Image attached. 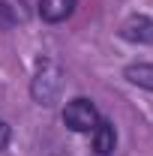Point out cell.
Masks as SVG:
<instances>
[{"label": "cell", "mask_w": 153, "mask_h": 156, "mask_svg": "<svg viewBox=\"0 0 153 156\" xmlns=\"http://www.w3.org/2000/svg\"><path fill=\"white\" fill-rule=\"evenodd\" d=\"M63 123L72 132H93V126L99 123V111H96V105L90 99L78 96L63 108Z\"/></svg>", "instance_id": "6da1fadb"}, {"label": "cell", "mask_w": 153, "mask_h": 156, "mask_svg": "<svg viewBox=\"0 0 153 156\" xmlns=\"http://www.w3.org/2000/svg\"><path fill=\"white\" fill-rule=\"evenodd\" d=\"M123 39L138 42V45H153V18L147 15H132V18L123 24Z\"/></svg>", "instance_id": "7a4b0ae2"}, {"label": "cell", "mask_w": 153, "mask_h": 156, "mask_svg": "<svg viewBox=\"0 0 153 156\" xmlns=\"http://www.w3.org/2000/svg\"><path fill=\"white\" fill-rule=\"evenodd\" d=\"M75 12V0H39V15L48 24H60Z\"/></svg>", "instance_id": "3957f363"}, {"label": "cell", "mask_w": 153, "mask_h": 156, "mask_svg": "<svg viewBox=\"0 0 153 156\" xmlns=\"http://www.w3.org/2000/svg\"><path fill=\"white\" fill-rule=\"evenodd\" d=\"M114 147H117L114 126H111L108 120H99V123L93 126V150L102 153V156H108V153H114Z\"/></svg>", "instance_id": "277c9868"}, {"label": "cell", "mask_w": 153, "mask_h": 156, "mask_svg": "<svg viewBox=\"0 0 153 156\" xmlns=\"http://www.w3.org/2000/svg\"><path fill=\"white\" fill-rule=\"evenodd\" d=\"M27 18L24 0H0V27H12Z\"/></svg>", "instance_id": "5b68a950"}, {"label": "cell", "mask_w": 153, "mask_h": 156, "mask_svg": "<svg viewBox=\"0 0 153 156\" xmlns=\"http://www.w3.org/2000/svg\"><path fill=\"white\" fill-rule=\"evenodd\" d=\"M123 75L129 78L132 84H138V87L153 90V63H135V66H126Z\"/></svg>", "instance_id": "8992f818"}, {"label": "cell", "mask_w": 153, "mask_h": 156, "mask_svg": "<svg viewBox=\"0 0 153 156\" xmlns=\"http://www.w3.org/2000/svg\"><path fill=\"white\" fill-rule=\"evenodd\" d=\"M9 135H12V129H9V123H6V120L0 117V150H3V147L9 144Z\"/></svg>", "instance_id": "52a82bcc"}]
</instances>
